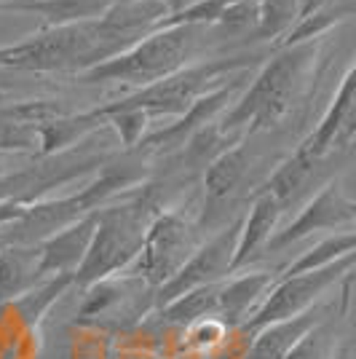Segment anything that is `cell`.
Listing matches in <instances>:
<instances>
[{
    "mask_svg": "<svg viewBox=\"0 0 356 359\" xmlns=\"http://www.w3.org/2000/svg\"><path fill=\"white\" fill-rule=\"evenodd\" d=\"M30 3H38V0H0V11H14L19 6H30Z\"/></svg>",
    "mask_w": 356,
    "mask_h": 359,
    "instance_id": "cell-26",
    "label": "cell"
},
{
    "mask_svg": "<svg viewBox=\"0 0 356 359\" xmlns=\"http://www.w3.org/2000/svg\"><path fill=\"white\" fill-rule=\"evenodd\" d=\"M217 292H220V282L207 287H196L191 292H185V295H179V298L169 300L166 306H161L158 316L166 325H174V327H193L196 322L217 314Z\"/></svg>",
    "mask_w": 356,
    "mask_h": 359,
    "instance_id": "cell-20",
    "label": "cell"
},
{
    "mask_svg": "<svg viewBox=\"0 0 356 359\" xmlns=\"http://www.w3.org/2000/svg\"><path fill=\"white\" fill-rule=\"evenodd\" d=\"M338 359H351V354H348V346H341V354H338Z\"/></svg>",
    "mask_w": 356,
    "mask_h": 359,
    "instance_id": "cell-29",
    "label": "cell"
},
{
    "mask_svg": "<svg viewBox=\"0 0 356 359\" xmlns=\"http://www.w3.org/2000/svg\"><path fill=\"white\" fill-rule=\"evenodd\" d=\"M241 223L244 215L236 217L231 225H225L220 233H214L212 239L196 247V252L185 260V266L158 287L156 295V311L166 306L169 300L179 298L185 292H191L196 287H207L214 282H223L233 273V255L238 247V236H241Z\"/></svg>",
    "mask_w": 356,
    "mask_h": 359,
    "instance_id": "cell-8",
    "label": "cell"
},
{
    "mask_svg": "<svg viewBox=\"0 0 356 359\" xmlns=\"http://www.w3.org/2000/svg\"><path fill=\"white\" fill-rule=\"evenodd\" d=\"M284 204L273 194L257 191L249 212L244 215L241 223V236H238V247L233 255V273L247 269L257 255L268 247L271 236L279 231V220H282Z\"/></svg>",
    "mask_w": 356,
    "mask_h": 359,
    "instance_id": "cell-17",
    "label": "cell"
},
{
    "mask_svg": "<svg viewBox=\"0 0 356 359\" xmlns=\"http://www.w3.org/2000/svg\"><path fill=\"white\" fill-rule=\"evenodd\" d=\"M356 252V231H338V233H329L327 239H322L319 244H313L311 250L295 257L282 276H295V273H306V271L324 269L329 263H338L341 257Z\"/></svg>",
    "mask_w": 356,
    "mask_h": 359,
    "instance_id": "cell-23",
    "label": "cell"
},
{
    "mask_svg": "<svg viewBox=\"0 0 356 359\" xmlns=\"http://www.w3.org/2000/svg\"><path fill=\"white\" fill-rule=\"evenodd\" d=\"M113 57L116 48L107 41L97 16L64 27H41L25 41L0 46V70L67 73L75 78Z\"/></svg>",
    "mask_w": 356,
    "mask_h": 359,
    "instance_id": "cell-4",
    "label": "cell"
},
{
    "mask_svg": "<svg viewBox=\"0 0 356 359\" xmlns=\"http://www.w3.org/2000/svg\"><path fill=\"white\" fill-rule=\"evenodd\" d=\"M354 126H356V60L348 67V73L343 75L341 86H338L332 102L327 107L324 118L319 121V126L297 145V150H303L306 156L322 161L327 153L335 148V142H343L345 137H351Z\"/></svg>",
    "mask_w": 356,
    "mask_h": 359,
    "instance_id": "cell-12",
    "label": "cell"
},
{
    "mask_svg": "<svg viewBox=\"0 0 356 359\" xmlns=\"http://www.w3.org/2000/svg\"><path fill=\"white\" fill-rule=\"evenodd\" d=\"M244 89V78L241 73L228 78L225 83H220L217 89H212L209 94H204L185 116L174 118V123L161 126L156 132H148V137L139 142L137 150H177L185 148L198 132H204L207 126L217 123L223 118V113L238 100V94Z\"/></svg>",
    "mask_w": 356,
    "mask_h": 359,
    "instance_id": "cell-10",
    "label": "cell"
},
{
    "mask_svg": "<svg viewBox=\"0 0 356 359\" xmlns=\"http://www.w3.org/2000/svg\"><path fill=\"white\" fill-rule=\"evenodd\" d=\"M354 282L356 271H351L341 282V292L332 298L327 316L303 335V341L287 354V359H338V354H341V327L345 316H348V309H351Z\"/></svg>",
    "mask_w": 356,
    "mask_h": 359,
    "instance_id": "cell-16",
    "label": "cell"
},
{
    "mask_svg": "<svg viewBox=\"0 0 356 359\" xmlns=\"http://www.w3.org/2000/svg\"><path fill=\"white\" fill-rule=\"evenodd\" d=\"M303 14V0H260L257 3V19L252 27V41H273L279 46L295 30Z\"/></svg>",
    "mask_w": 356,
    "mask_h": 359,
    "instance_id": "cell-21",
    "label": "cell"
},
{
    "mask_svg": "<svg viewBox=\"0 0 356 359\" xmlns=\"http://www.w3.org/2000/svg\"><path fill=\"white\" fill-rule=\"evenodd\" d=\"M97 223H100V210L83 215L81 220L64 225L62 231L41 241L43 279L57 276V273H78V269L83 266V260L89 255V247L97 233Z\"/></svg>",
    "mask_w": 356,
    "mask_h": 359,
    "instance_id": "cell-13",
    "label": "cell"
},
{
    "mask_svg": "<svg viewBox=\"0 0 356 359\" xmlns=\"http://www.w3.org/2000/svg\"><path fill=\"white\" fill-rule=\"evenodd\" d=\"M252 166V150H249V137L236 140V145L220 150L204 169V198L207 210L212 204H220L228 196H233L241 188V182L249 175ZM204 210V212H207Z\"/></svg>",
    "mask_w": 356,
    "mask_h": 359,
    "instance_id": "cell-18",
    "label": "cell"
},
{
    "mask_svg": "<svg viewBox=\"0 0 356 359\" xmlns=\"http://www.w3.org/2000/svg\"><path fill=\"white\" fill-rule=\"evenodd\" d=\"M6 172H8V156H3V153H0V177H3Z\"/></svg>",
    "mask_w": 356,
    "mask_h": 359,
    "instance_id": "cell-28",
    "label": "cell"
},
{
    "mask_svg": "<svg viewBox=\"0 0 356 359\" xmlns=\"http://www.w3.org/2000/svg\"><path fill=\"white\" fill-rule=\"evenodd\" d=\"M279 276L268 273V271H249L241 276H228L220 282L217 292V319L228 330H241L252 319L260 306L266 303L268 292L273 290Z\"/></svg>",
    "mask_w": 356,
    "mask_h": 359,
    "instance_id": "cell-14",
    "label": "cell"
},
{
    "mask_svg": "<svg viewBox=\"0 0 356 359\" xmlns=\"http://www.w3.org/2000/svg\"><path fill=\"white\" fill-rule=\"evenodd\" d=\"M64 113L67 110L60 105V100L0 102V153L3 156H14V153L41 156L43 126Z\"/></svg>",
    "mask_w": 356,
    "mask_h": 359,
    "instance_id": "cell-11",
    "label": "cell"
},
{
    "mask_svg": "<svg viewBox=\"0 0 356 359\" xmlns=\"http://www.w3.org/2000/svg\"><path fill=\"white\" fill-rule=\"evenodd\" d=\"M351 140H354V142H356V126H354V132H351Z\"/></svg>",
    "mask_w": 356,
    "mask_h": 359,
    "instance_id": "cell-31",
    "label": "cell"
},
{
    "mask_svg": "<svg viewBox=\"0 0 356 359\" xmlns=\"http://www.w3.org/2000/svg\"><path fill=\"white\" fill-rule=\"evenodd\" d=\"M324 38L308 43L279 46L273 57H268L260 73L247 89L238 94L236 105H231L217 121V135L231 137L238 132L257 135L282 123L289 110L306 97L316 62L322 54Z\"/></svg>",
    "mask_w": 356,
    "mask_h": 359,
    "instance_id": "cell-1",
    "label": "cell"
},
{
    "mask_svg": "<svg viewBox=\"0 0 356 359\" xmlns=\"http://www.w3.org/2000/svg\"><path fill=\"white\" fill-rule=\"evenodd\" d=\"M351 271H356V252L345 255L338 263H329L324 269L306 271V273H295V276H279L273 290L268 292L266 303L260 306V311L238 332L252 338L254 332H260V330L273 325V322H282V319L308 311L311 306H316L319 300L324 298V292L329 287L341 285Z\"/></svg>",
    "mask_w": 356,
    "mask_h": 359,
    "instance_id": "cell-5",
    "label": "cell"
},
{
    "mask_svg": "<svg viewBox=\"0 0 356 359\" xmlns=\"http://www.w3.org/2000/svg\"><path fill=\"white\" fill-rule=\"evenodd\" d=\"M198 228L182 210H161L148 228V239L139 257L132 263V273L142 276L156 290L177 273L198 247Z\"/></svg>",
    "mask_w": 356,
    "mask_h": 359,
    "instance_id": "cell-6",
    "label": "cell"
},
{
    "mask_svg": "<svg viewBox=\"0 0 356 359\" xmlns=\"http://www.w3.org/2000/svg\"><path fill=\"white\" fill-rule=\"evenodd\" d=\"M158 290L132 271H121L110 279L86 287V300L78 309L81 325L97 327H132L156 309Z\"/></svg>",
    "mask_w": 356,
    "mask_h": 359,
    "instance_id": "cell-7",
    "label": "cell"
},
{
    "mask_svg": "<svg viewBox=\"0 0 356 359\" xmlns=\"http://www.w3.org/2000/svg\"><path fill=\"white\" fill-rule=\"evenodd\" d=\"M73 285H75V273H57V276L43 279L38 287H32L30 292H25L22 298H16L14 306L19 309L25 325H27V327H35L46 316V311L60 300L62 292Z\"/></svg>",
    "mask_w": 356,
    "mask_h": 359,
    "instance_id": "cell-24",
    "label": "cell"
},
{
    "mask_svg": "<svg viewBox=\"0 0 356 359\" xmlns=\"http://www.w3.org/2000/svg\"><path fill=\"white\" fill-rule=\"evenodd\" d=\"M231 330L225 327L217 316H209V319H201L196 322L193 327H188V338H191V346L198 348V351H209V348H217V346L225 341Z\"/></svg>",
    "mask_w": 356,
    "mask_h": 359,
    "instance_id": "cell-25",
    "label": "cell"
},
{
    "mask_svg": "<svg viewBox=\"0 0 356 359\" xmlns=\"http://www.w3.org/2000/svg\"><path fill=\"white\" fill-rule=\"evenodd\" d=\"M329 306H332V298H322L308 311L273 322L260 332H254L249 338V348H247L244 359H287V354L303 341V335L324 319Z\"/></svg>",
    "mask_w": 356,
    "mask_h": 359,
    "instance_id": "cell-15",
    "label": "cell"
},
{
    "mask_svg": "<svg viewBox=\"0 0 356 359\" xmlns=\"http://www.w3.org/2000/svg\"><path fill=\"white\" fill-rule=\"evenodd\" d=\"M354 225V212H351V198L343 194L341 177L329 180L322 191L311 196V201L297 212L289 223L279 228L271 241H268L266 252H282L287 247H292L295 241L311 236L316 231H341Z\"/></svg>",
    "mask_w": 356,
    "mask_h": 359,
    "instance_id": "cell-9",
    "label": "cell"
},
{
    "mask_svg": "<svg viewBox=\"0 0 356 359\" xmlns=\"http://www.w3.org/2000/svg\"><path fill=\"white\" fill-rule=\"evenodd\" d=\"M351 212H354V228H356V201L351 198Z\"/></svg>",
    "mask_w": 356,
    "mask_h": 359,
    "instance_id": "cell-30",
    "label": "cell"
},
{
    "mask_svg": "<svg viewBox=\"0 0 356 359\" xmlns=\"http://www.w3.org/2000/svg\"><path fill=\"white\" fill-rule=\"evenodd\" d=\"M316 164H319V158H311V156H306L303 150L295 148V153L287 156L282 164L273 169V175H271L257 191L273 194L284 207H287V204H292V198L306 188V182L311 180Z\"/></svg>",
    "mask_w": 356,
    "mask_h": 359,
    "instance_id": "cell-22",
    "label": "cell"
},
{
    "mask_svg": "<svg viewBox=\"0 0 356 359\" xmlns=\"http://www.w3.org/2000/svg\"><path fill=\"white\" fill-rule=\"evenodd\" d=\"M166 3H169V6H172V14H174V11H182V8H185V6H191V3H193V0H166Z\"/></svg>",
    "mask_w": 356,
    "mask_h": 359,
    "instance_id": "cell-27",
    "label": "cell"
},
{
    "mask_svg": "<svg viewBox=\"0 0 356 359\" xmlns=\"http://www.w3.org/2000/svg\"><path fill=\"white\" fill-rule=\"evenodd\" d=\"M158 212H161L158 201L148 185L134 188L121 201L104 204L100 210V223L89 255L75 273V285L86 290L121 271L132 269V263L145 247L150 223L156 220Z\"/></svg>",
    "mask_w": 356,
    "mask_h": 359,
    "instance_id": "cell-3",
    "label": "cell"
},
{
    "mask_svg": "<svg viewBox=\"0 0 356 359\" xmlns=\"http://www.w3.org/2000/svg\"><path fill=\"white\" fill-rule=\"evenodd\" d=\"M41 282V244L0 247V306L14 303Z\"/></svg>",
    "mask_w": 356,
    "mask_h": 359,
    "instance_id": "cell-19",
    "label": "cell"
},
{
    "mask_svg": "<svg viewBox=\"0 0 356 359\" xmlns=\"http://www.w3.org/2000/svg\"><path fill=\"white\" fill-rule=\"evenodd\" d=\"M209 32L212 27L204 25H174L153 30L148 38H142L118 57L102 62L86 73H78L75 81L89 86L113 83L132 91L145 89L150 83H158L193 65V60H198L201 51L207 48Z\"/></svg>",
    "mask_w": 356,
    "mask_h": 359,
    "instance_id": "cell-2",
    "label": "cell"
}]
</instances>
